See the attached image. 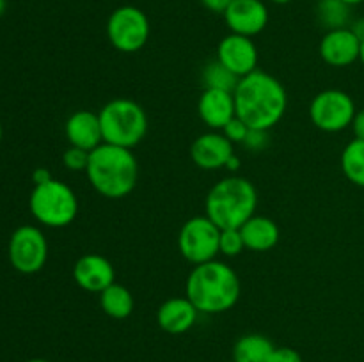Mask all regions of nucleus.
Returning a JSON list of instances; mask_svg holds the SVG:
<instances>
[{"label": "nucleus", "instance_id": "obj_1", "mask_svg": "<svg viewBox=\"0 0 364 362\" xmlns=\"http://www.w3.org/2000/svg\"><path fill=\"white\" fill-rule=\"evenodd\" d=\"M233 96L237 117L252 130H270L287 112V89L265 71L256 70L247 77H242Z\"/></svg>", "mask_w": 364, "mask_h": 362}, {"label": "nucleus", "instance_id": "obj_2", "mask_svg": "<svg viewBox=\"0 0 364 362\" xmlns=\"http://www.w3.org/2000/svg\"><path fill=\"white\" fill-rule=\"evenodd\" d=\"M240 291L237 272L217 259L196 265L185 284L187 298L203 314H220L230 311L237 305Z\"/></svg>", "mask_w": 364, "mask_h": 362}, {"label": "nucleus", "instance_id": "obj_3", "mask_svg": "<svg viewBox=\"0 0 364 362\" xmlns=\"http://www.w3.org/2000/svg\"><path fill=\"white\" fill-rule=\"evenodd\" d=\"M85 174L100 195L107 199H123L137 187L139 162L132 149L102 142L89 153Z\"/></svg>", "mask_w": 364, "mask_h": 362}, {"label": "nucleus", "instance_id": "obj_4", "mask_svg": "<svg viewBox=\"0 0 364 362\" xmlns=\"http://www.w3.org/2000/svg\"><path fill=\"white\" fill-rule=\"evenodd\" d=\"M258 192L242 176H230L210 188L205 201V215L220 229H240L256 212Z\"/></svg>", "mask_w": 364, "mask_h": 362}, {"label": "nucleus", "instance_id": "obj_5", "mask_svg": "<svg viewBox=\"0 0 364 362\" xmlns=\"http://www.w3.org/2000/svg\"><path fill=\"white\" fill-rule=\"evenodd\" d=\"M103 142L134 149L148 133V116L137 102L116 98L98 112Z\"/></svg>", "mask_w": 364, "mask_h": 362}, {"label": "nucleus", "instance_id": "obj_6", "mask_svg": "<svg viewBox=\"0 0 364 362\" xmlns=\"http://www.w3.org/2000/svg\"><path fill=\"white\" fill-rule=\"evenodd\" d=\"M28 208L32 216L46 227H66L77 219L78 199L70 185L59 180L34 185Z\"/></svg>", "mask_w": 364, "mask_h": 362}, {"label": "nucleus", "instance_id": "obj_7", "mask_svg": "<svg viewBox=\"0 0 364 362\" xmlns=\"http://www.w3.org/2000/svg\"><path fill=\"white\" fill-rule=\"evenodd\" d=\"M220 227L206 215L192 216L178 234V251L192 265L213 261L220 254Z\"/></svg>", "mask_w": 364, "mask_h": 362}, {"label": "nucleus", "instance_id": "obj_8", "mask_svg": "<svg viewBox=\"0 0 364 362\" xmlns=\"http://www.w3.org/2000/svg\"><path fill=\"white\" fill-rule=\"evenodd\" d=\"M151 25L148 16L137 6H121L107 20V38L110 45L123 53H134L144 48Z\"/></svg>", "mask_w": 364, "mask_h": 362}, {"label": "nucleus", "instance_id": "obj_9", "mask_svg": "<svg viewBox=\"0 0 364 362\" xmlns=\"http://www.w3.org/2000/svg\"><path fill=\"white\" fill-rule=\"evenodd\" d=\"M355 103L348 92L340 89H326L313 98L309 117L318 130L338 133L347 130L355 116Z\"/></svg>", "mask_w": 364, "mask_h": 362}, {"label": "nucleus", "instance_id": "obj_10", "mask_svg": "<svg viewBox=\"0 0 364 362\" xmlns=\"http://www.w3.org/2000/svg\"><path fill=\"white\" fill-rule=\"evenodd\" d=\"M7 254L16 272L25 275L38 273L48 259V241L39 227L21 226L11 234Z\"/></svg>", "mask_w": 364, "mask_h": 362}, {"label": "nucleus", "instance_id": "obj_11", "mask_svg": "<svg viewBox=\"0 0 364 362\" xmlns=\"http://www.w3.org/2000/svg\"><path fill=\"white\" fill-rule=\"evenodd\" d=\"M217 60L238 78L247 77L258 66V48L252 38L240 34H228L217 46Z\"/></svg>", "mask_w": 364, "mask_h": 362}, {"label": "nucleus", "instance_id": "obj_12", "mask_svg": "<svg viewBox=\"0 0 364 362\" xmlns=\"http://www.w3.org/2000/svg\"><path fill=\"white\" fill-rule=\"evenodd\" d=\"M318 53L326 64L333 67H347L358 62L361 53V38L352 27L327 31L320 41Z\"/></svg>", "mask_w": 364, "mask_h": 362}, {"label": "nucleus", "instance_id": "obj_13", "mask_svg": "<svg viewBox=\"0 0 364 362\" xmlns=\"http://www.w3.org/2000/svg\"><path fill=\"white\" fill-rule=\"evenodd\" d=\"M224 20L233 34L255 38L269 25V9L262 0H235L224 11Z\"/></svg>", "mask_w": 364, "mask_h": 362}, {"label": "nucleus", "instance_id": "obj_14", "mask_svg": "<svg viewBox=\"0 0 364 362\" xmlns=\"http://www.w3.org/2000/svg\"><path fill=\"white\" fill-rule=\"evenodd\" d=\"M233 156V144L228 141L223 131H206V133L199 135L191 146L192 162L203 170L223 169Z\"/></svg>", "mask_w": 364, "mask_h": 362}, {"label": "nucleus", "instance_id": "obj_15", "mask_svg": "<svg viewBox=\"0 0 364 362\" xmlns=\"http://www.w3.org/2000/svg\"><path fill=\"white\" fill-rule=\"evenodd\" d=\"M73 279L82 290L89 293H102L116 283V270L112 263L100 254H84L73 266Z\"/></svg>", "mask_w": 364, "mask_h": 362}, {"label": "nucleus", "instance_id": "obj_16", "mask_svg": "<svg viewBox=\"0 0 364 362\" xmlns=\"http://www.w3.org/2000/svg\"><path fill=\"white\" fill-rule=\"evenodd\" d=\"M198 114L210 130H223L233 117H237L235 96L230 91L205 89L199 96Z\"/></svg>", "mask_w": 364, "mask_h": 362}, {"label": "nucleus", "instance_id": "obj_17", "mask_svg": "<svg viewBox=\"0 0 364 362\" xmlns=\"http://www.w3.org/2000/svg\"><path fill=\"white\" fill-rule=\"evenodd\" d=\"M64 133L70 146L85 151H92L103 142L100 117L92 110H77L71 114L64 124Z\"/></svg>", "mask_w": 364, "mask_h": 362}, {"label": "nucleus", "instance_id": "obj_18", "mask_svg": "<svg viewBox=\"0 0 364 362\" xmlns=\"http://www.w3.org/2000/svg\"><path fill=\"white\" fill-rule=\"evenodd\" d=\"M199 311L187 297H174L164 302L156 311L159 327L167 334H185L194 327Z\"/></svg>", "mask_w": 364, "mask_h": 362}, {"label": "nucleus", "instance_id": "obj_19", "mask_svg": "<svg viewBox=\"0 0 364 362\" xmlns=\"http://www.w3.org/2000/svg\"><path fill=\"white\" fill-rule=\"evenodd\" d=\"M245 248L255 252L270 251L279 241V227L272 219L263 215H252L240 227Z\"/></svg>", "mask_w": 364, "mask_h": 362}, {"label": "nucleus", "instance_id": "obj_20", "mask_svg": "<svg viewBox=\"0 0 364 362\" xmlns=\"http://www.w3.org/2000/svg\"><path fill=\"white\" fill-rule=\"evenodd\" d=\"M274 343L262 334H247L235 343L233 362H270Z\"/></svg>", "mask_w": 364, "mask_h": 362}, {"label": "nucleus", "instance_id": "obj_21", "mask_svg": "<svg viewBox=\"0 0 364 362\" xmlns=\"http://www.w3.org/2000/svg\"><path fill=\"white\" fill-rule=\"evenodd\" d=\"M100 305L110 318L124 319L134 312V295L123 284L114 283L100 293Z\"/></svg>", "mask_w": 364, "mask_h": 362}, {"label": "nucleus", "instance_id": "obj_22", "mask_svg": "<svg viewBox=\"0 0 364 362\" xmlns=\"http://www.w3.org/2000/svg\"><path fill=\"white\" fill-rule=\"evenodd\" d=\"M341 170L355 187L364 188V141L354 138L341 151Z\"/></svg>", "mask_w": 364, "mask_h": 362}, {"label": "nucleus", "instance_id": "obj_23", "mask_svg": "<svg viewBox=\"0 0 364 362\" xmlns=\"http://www.w3.org/2000/svg\"><path fill=\"white\" fill-rule=\"evenodd\" d=\"M316 18L327 31L348 27L350 21V6L341 0H320L316 6Z\"/></svg>", "mask_w": 364, "mask_h": 362}, {"label": "nucleus", "instance_id": "obj_24", "mask_svg": "<svg viewBox=\"0 0 364 362\" xmlns=\"http://www.w3.org/2000/svg\"><path fill=\"white\" fill-rule=\"evenodd\" d=\"M203 82H205V89H220V91L235 92L240 78L231 73L219 60H213V62L206 64V67L203 70Z\"/></svg>", "mask_w": 364, "mask_h": 362}, {"label": "nucleus", "instance_id": "obj_25", "mask_svg": "<svg viewBox=\"0 0 364 362\" xmlns=\"http://www.w3.org/2000/svg\"><path fill=\"white\" fill-rule=\"evenodd\" d=\"M245 248L244 238H242L240 229H223L220 231V254L226 258H235L242 254Z\"/></svg>", "mask_w": 364, "mask_h": 362}, {"label": "nucleus", "instance_id": "obj_26", "mask_svg": "<svg viewBox=\"0 0 364 362\" xmlns=\"http://www.w3.org/2000/svg\"><path fill=\"white\" fill-rule=\"evenodd\" d=\"M89 153L91 151H85V149L70 146L63 155L64 167H66L68 170H73V172H82V170L85 172L89 163Z\"/></svg>", "mask_w": 364, "mask_h": 362}, {"label": "nucleus", "instance_id": "obj_27", "mask_svg": "<svg viewBox=\"0 0 364 362\" xmlns=\"http://www.w3.org/2000/svg\"><path fill=\"white\" fill-rule=\"evenodd\" d=\"M249 130H251V128H249L240 117H233V119H231L220 131L226 135V138L231 142V144H244Z\"/></svg>", "mask_w": 364, "mask_h": 362}, {"label": "nucleus", "instance_id": "obj_28", "mask_svg": "<svg viewBox=\"0 0 364 362\" xmlns=\"http://www.w3.org/2000/svg\"><path fill=\"white\" fill-rule=\"evenodd\" d=\"M244 146L251 151H262L269 146V130H249Z\"/></svg>", "mask_w": 364, "mask_h": 362}, {"label": "nucleus", "instance_id": "obj_29", "mask_svg": "<svg viewBox=\"0 0 364 362\" xmlns=\"http://www.w3.org/2000/svg\"><path fill=\"white\" fill-rule=\"evenodd\" d=\"M270 362H302L301 353L290 346H276Z\"/></svg>", "mask_w": 364, "mask_h": 362}, {"label": "nucleus", "instance_id": "obj_30", "mask_svg": "<svg viewBox=\"0 0 364 362\" xmlns=\"http://www.w3.org/2000/svg\"><path fill=\"white\" fill-rule=\"evenodd\" d=\"M352 131H354V137L359 141H364V109L358 110L354 116V121L350 124Z\"/></svg>", "mask_w": 364, "mask_h": 362}, {"label": "nucleus", "instance_id": "obj_31", "mask_svg": "<svg viewBox=\"0 0 364 362\" xmlns=\"http://www.w3.org/2000/svg\"><path fill=\"white\" fill-rule=\"evenodd\" d=\"M233 2L235 0H201V4L206 7V9L213 11V13H223V14Z\"/></svg>", "mask_w": 364, "mask_h": 362}, {"label": "nucleus", "instance_id": "obj_32", "mask_svg": "<svg viewBox=\"0 0 364 362\" xmlns=\"http://www.w3.org/2000/svg\"><path fill=\"white\" fill-rule=\"evenodd\" d=\"M50 180H52V174H50V170L45 169V167H38V169L32 172V181H34V185L46 183V181Z\"/></svg>", "mask_w": 364, "mask_h": 362}, {"label": "nucleus", "instance_id": "obj_33", "mask_svg": "<svg viewBox=\"0 0 364 362\" xmlns=\"http://www.w3.org/2000/svg\"><path fill=\"white\" fill-rule=\"evenodd\" d=\"M238 165H240V160H238V156L235 155L233 158H231L230 162H228L226 169H230V170H237V169H238Z\"/></svg>", "mask_w": 364, "mask_h": 362}, {"label": "nucleus", "instance_id": "obj_34", "mask_svg": "<svg viewBox=\"0 0 364 362\" xmlns=\"http://www.w3.org/2000/svg\"><path fill=\"white\" fill-rule=\"evenodd\" d=\"M341 2H345L347 4V6H359V4H363L364 0H341Z\"/></svg>", "mask_w": 364, "mask_h": 362}, {"label": "nucleus", "instance_id": "obj_35", "mask_svg": "<svg viewBox=\"0 0 364 362\" xmlns=\"http://www.w3.org/2000/svg\"><path fill=\"white\" fill-rule=\"evenodd\" d=\"M6 9H7V0H0V16L6 13Z\"/></svg>", "mask_w": 364, "mask_h": 362}, {"label": "nucleus", "instance_id": "obj_36", "mask_svg": "<svg viewBox=\"0 0 364 362\" xmlns=\"http://www.w3.org/2000/svg\"><path fill=\"white\" fill-rule=\"evenodd\" d=\"M359 60H361L364 66V38L361 39V53H359Z\"/></svg>", "mask_w": 364, "mask_h": 362}, {"label": "nucleus", "instance_id": "obj_37", "mask_svg": "<svg viewBox=\"0 0 364 362\" xmlns=\"http://www.w3.org/2000/svg\"><path fill=\"white\" fill-rule=\"evenodd\" d=\"M270 2L277 4V6H284V4H290L291 0H270Z\"/></svg>", "mask_w": 364, "mask_h": 362}, {"label": "nucleus", "instance_id": "obj_38", "mask_svg": "<svg viewBox=\"0 0 364 362\" xmlns=\"http://www.w3.org/2000/svg\"><path fill=\"white\" fill-rule=\"evenodd\" d=\"M27 362H50V361H46V358H31V361Z\"/></svg>", "mask_w": 364, "mask_h": 362}, {"label": "nucleus", "instance_id": "obj_39", "mask_svg": "<svg viewBox=\"0 0 364 362\" xmlns=\"http://www.w3.org/2000/svg\"><path fill=\"white\" fill-rule=\"evenodd\" d=\"M2 137H4V128H2V123H0V142H2Z\"/></svg>", "mask_w": 364, "mask_h": 362}]
</instances>
